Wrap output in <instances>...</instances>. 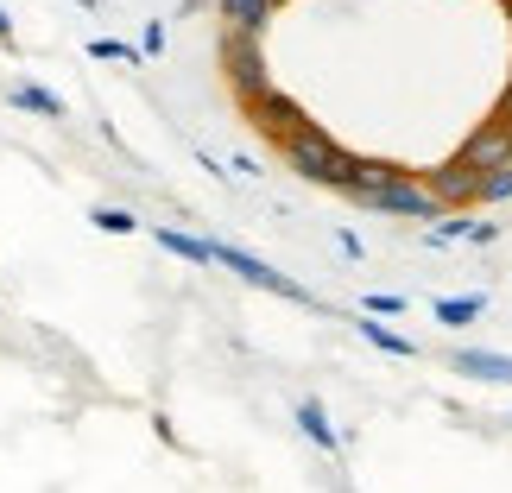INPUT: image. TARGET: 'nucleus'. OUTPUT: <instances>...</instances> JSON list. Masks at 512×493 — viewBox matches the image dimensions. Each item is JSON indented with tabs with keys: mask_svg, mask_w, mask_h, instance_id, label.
Segmentation results:
<instances>
[{
	"mask_svg": "<svg viewBox=\"0 0 512 493\" xmlns=\"http://www.w3.org/2000/svg\"><path fill=\"white\" fill-rule=\"evenodd\" d=\"M272 7H279V0H222V19H228V32H253V38H260Z\"/></svg>",
	"mask_w": 512,
	"mask_h": 493,
	"instance_id": "nucleus-11",
	"label": "nucleus"
},
{
	"mask_svg": "<svg viewBox=\"0 0 512 493\" xmlns=\"http://www.w3.org/2000/svg\"><path fill=\"white\" fill-rule=\"evenodd\" d=\"M253 114H260V121H266L272 133H285V140H291L298 127H310V121H304V108L291 102V95H279V89H272V95H260V102H253Z\"/></svg>",
	"mask_w": 512,
	"mask_h": 493,
	"instance_id": "nucleus-8",
	"label": "nucleus"
},
{
	"mask_svg": "<svg viewBox=\"0 0 512 493\" xmlns=\"http://www.w3.org/2000/svg\"><path fill=\"white\" fill-rule=\"evenodd\" d=\"M462 165H475L481 177L500 171V165H512V121H506V114H500V121H487L475 140L462 146Z\"/></svg>",
	"mask_w": 512,
	"mask_h": 493,
	"instance_id": "nucleus-5",
	"label": "nucleus"
},
{
	"mask_svg": "<svg viewBox=\"0 0 512 493\" xmlns=\"http://www.w3.org/2000/svg\"><path fill=\"white\" fill-rule=\"evenodd\" d=\"M481 310H487L481 291H475V298H437V317H443V323H456V329H462V323H475Z\"/></svg>",
	"mask_w": 512,
	"mask_h": 493,
	"instance_id": "nucleus-15",
	"label": "nucleus"
},
{
	"mask_svg": "<svg viewBox=\"0 0 512 493\" xmlns=\"http://www.w3.org/2000/svg\"><path fill=\"white\" fill-rule=\"evenodd\" d=\"M7 95H13V108H32V114H45V121H64V102H57L45 83H13Z\"/></svg>",
	"mask_w": 512,
	"mask_h": 493,
	"instance_id": "nucleus-12",
	"label": "nucleus"
},
{
	"mask_svg": "<svg viewBox=\"0 0 512 493\" xmlns=\"http://www.w3.org/2000/svg\"><path fill=\"white\" fill-rule=\"evenodd\" d=\"M0 38H13V26H7V13H0Z\"/></svg>",
	"mask_w": 512,
	"mask_h": 493,
	"instance_id": "nucleus-19",
	"label": "nucleus"
},
{
	"mask_svg": "<svg viewBox=\"0 0 512 493\" xmlns=\"http://www.w3.org/2000/svg\"><path fill=\"white\" fill-rule=\"evenodd\" d=\"M354 329H361L380 354H399V361H411V354H418V342H405V335H399V329H386V323H354Z\"/></svg>",
	"mask_w": 512,
	"mask_h": 493,
	"instance_id": "nucleus-13",
	"label": "nucleus"
},
{
	"mask_svg": "<svg viewBox=\"0 0 512 493\" xmlns=\"http://www.w3.org/2000/svg\"><path fill=\"white\" fill-rule=\"evenodd\" d=\"M298 430L323 449V456H342V437H336V424H329V411H323L317 399H304V405H298Z\"/></svg>",
	"mask_w": 512,
	"mask_h": 493,
	"instance_id": "nucleus-9",
	"label": "nucleus"
},
{
	"mask_svg": "<svg viewBox=\"0 0 512 493\" xmlns=\"http://www.w3.org/2000/svg\"><path fill=\"white\" fill-rule=\"evenodd\" d=\"M437 203H475L481 196V171L475 165H462V159H449L443 171H430V184H424Z\"/></svg>",
	"mask_w": 512,
	"mask_h": 493,
	"instance_id": "nucleus-6",
	"label": "nucleus"
},
{
	"mask_svg": "<svg viewBox=\"0 0 512 493\" xmlns=\"http://www.w3.org/2000/svg\"><path fill=\"white\" fill-rule=\"evenodd\" d=\"M222 64H228V83L241 89L247 102L272 95V83H266V57H260V38H253V32H228V38H222Z\"/></svg>",
	"mask_w": 512,
	"mask_h": 493,
	"instance_id": "nucleus-2",
	"label": "nucleus"
},
{
	"mask_svg": "<svg viewBox=\"0 0 512 493\" xmlns=\"http://www.w3.org/2000/svg\"><path fill=\"white\" fill-rule=\"evenodd\" d=\"M89 57H95V64H140V51H133L127 45V38H89Z\"/></svg>",
	"mask_w": 512,
	"mask_h": 493,
	"instance_id": "nucleus-14",
	"label": "nucleus"
},
{
	"mask_svg": "<svg viewBox=\"0 0 512 493\" xmlns=\"http://www.w3.org/2000/svg\"><path fill=\"white\" fill-rule=\"evenodd\" d=\"M481 196H487V203H506V196H512V165L487 171V177H481Z\"/></svg>",
	"mask_w": 512,
	"mask_h": 493,
	"instance_id": "nucleus-17",
	"label": "nucleus"
},
{
	"mask_svg": "<svg viewBox=\"0 0 512 493\" xmlns=\"http://www.w3.org/2000/svg\"><path fill=\"white\" fill-rule=\"evenodd\" d=\"M89 222L102 228V234H133V228H140V215H133V209H114V203H102V209L89 215Z\"/></svg>",
	"mask_w": 512,
	"mask_h": 493,
	"instance_id": "nucleus-16",
	"label": "nucleus"
},
{
	"mask_svg": "<svg viewBox=\"0 0 512 493\" xmlns=\"http://www.w3.org/2000/svg\"><path fill=\"white\" fill-rule=\"evenodd\" d=\"M367 209H380V215H411V222H430V228L443 222V203H437V196H430L424 184H411V171H405V177H392V184L373 196Z\"/></svg>",
	"mask_w": 512,
	"mask_h": 493,
	"instance_id": "nucleus-4",
	"label": "nucleus"
},
{
	"mask_svg": "<svg viewBox=\"0 0 512 493\" xmlns=\"http://www.w3.org/2000/svg\"><path fill=\"white\" fill-rule=\"evenodd\" d=\"M367 317H405V298H399V291H373V298H367Z\"/></svg>",
	"mask_w": 512,
	"mask_h": 493,
	"instance_id": "nucleus-18",
	"label": "nucleus"
},
{
	"mask_svg": "<svg viewBox=\"0 0 512 493\" xmlns=\"http://www.w3.org/2000/svg\"><path fill=\"white\" fill-rule=\"evenodd\" d=\"M159 247L165 253H177V260H190V266H215V247L203 241V234H184V228H159Z\"/></svg>",
	"mask_w": 512,
	"mask_h": 493,
	"instance_id": "nucleus-10",
	"label": "nucleus"
},
{
	"mask_svg": "<svg viewBox=\"0 0 512 493\" xmlns=\"http://www.w3.org/2000/svg\"><path fill=\"white\" fill-rule=\"evenodd\" d=\"M209 247H215V266L241 272L247 285H260V291H279V298H291V304H310V291H304L298 279H285V272H272L266 260H253V253H241V247H228V241H209Z\"/></svg>",
	"mask_w": 512,
	"mask_h": 493,
	"instance_id": "nucleus-3",
	"label": "nucleus"
},
{
	"mask_svg": "<svg viewBox=\"0 0 512 493\" xmlns=\"http://www.w3.org/2000/svg\"><path fill=\"white\" fill-rule=\"evenodd\" d=\"M285 152H291V171L310 177V184H348V165H354V159H348L336 140H329L323 127H298V133L285 140Z\"/></svg>",
	"mask_w": 512,
	"mask_h": 493,
	"instance_id": "nucleus-1",
	"label": "nucleus"
},
{
	"mask_svg": "<svg viewBox=\"0 0 512 493\" xmlns=\"http://www.w3.org/2000/svg\"><path fill=\"white\" fill-rule=\"evenodd\" d=\"M456 373H475V380L512 386V354H487V348H456Z\"/></svg>",
	"mask_w": 512,
	"mask_h": 493,
	"instance_id": "nucleus-7",
	"label": "nucleus"
}]
</instances>
